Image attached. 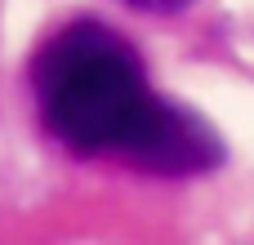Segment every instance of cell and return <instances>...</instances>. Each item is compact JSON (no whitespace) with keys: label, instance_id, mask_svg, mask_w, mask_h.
Returning <instances> with one entry per match:
<instances>
[{"label":"cell","instance_id":"cell-1","mask_svg":"<svg viewBox=\"0 0 254 245\" xmlns=\"http://www.w3.org/2000/svg\"><path fill=\"white\" fill-rule=\"evenodd\" d=\"M31 94L40 125L76 156H116L170 179L223 165L219 134L170 103L107 22L80 18L54 31L31 58Z\"/></svg>","mask_w":254,"mask_h":245},{"label":"cell","instance_id":"cell-2","mask_svg":"<svg viewBox=\"0 0 254 245\" xmlns=\"http://www.w3.org/2000/svg\"><path fill=\"white\" fill-rule=\"evenodd\" d=\"M121 4L143 9V13H179V9H188L192 0H121Z\"/></svg>","mask_w":254,"mask_h":245}]
</instances>
